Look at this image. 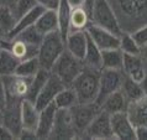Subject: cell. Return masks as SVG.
<instances>
[{"mask_svg":"<svg viewBox=\"0 0 147 140\" xmlns=\"http://www.w3.org/2000/svg\"><path fill=\"white\" fill-rule=\"evenodd\" d=\"M109 3L122 31L134 32L147 24V0H109Z\"/></svg>","mask_w":147,"mask_h":140,"instance_id":"6da1fadb","label":"cell"},{"mask_svg":"<svg viewBox=\"0 0 147 140\" xmlns=\"http://www.w3.org/2000/svg\"><path fill=\"white\" fill-rule=\"evenodd\" d=\"M99 81H100V71L85 67L83 68L78 77L74 80L72 87L74 88L78 101L80 103L96 102L99 94Z\"/></svg>","mask_w":147,"mask_h":140,"instance_id":"7a4b0ae2","label":"cell"},{"mask_svg":"<svg viewBox=\"0 0 147 140\" xmlns=\"http://www.w3.org/2000/svg\"><path fill=\"white\" fill-rule=\"evenodd\" d=\"M64 51H66V42L59 31L45 35L42 42L40 45L37 56L41 68L51 71L56 61L59 58V56Z\"/></svg>","mask_w":147,"mask_h":140,"instance_id":"3957f363","label":"cell"},{"mask_svg":"<svg viewBox=\"0 0 147 140\" xmlns=\"http://www.w3.org/2000/svg\"><path fill=\"white\" fill-rule=\"evenodd\" d=\"M90 20L94 25L107 29L116 35H121V32H124L109 0H94L90 10Z\"/></svg>","mask_w":147,"mask_h":140,"instance_id":"277c9868","label":"cell"},{"mask_svg":"<svg viewBox=\"0 0 147 140\" xmlns=\"http://www.w3.org/2000/svg\"><path fill=\"white\" fill-rule=\"evenodd\" d=\"M83 61L77 58L76 56H73L72 53H69L66 50L56 61V63L51 69V73L58 77L64 83V86H72L74 80L83 71Z\"/></svg>","mask_w":147,"mask_h":140,"instance_id":"5b68a950","label":"cell"},{"mask_svg":"<svg viewBox=\"0 0 147 140\" xmlns=\"http://www.w3.org/2000/svg\"><path fill=\"white\" fill-rule=\"evenodd\" d=\"M69 110H71L73 125H74V129L77 131V138H83L87 128L93 122V119L98 115V113L101 110V107L96 102H79L74 107H72Z\"/></svg>","mask_w":147,"mask_h":140,"instance_id":"8992f818","label":"cell"},{"mask_svg":"<svg viewBox=\"0 0 147 140\" xmlns=\"http://www.w3.org/2000/svg\"><path fill=\"white\" fill-rule=\"evenodd\" d=\"M124 77L125 75L122 69H101L99 81V94L96 98L98 104H101L108 96L121 88Z\"/></svg>","mask_w":147,"mask_h":140,"instance_id":"52a82bcc","label":"cell"},{"mask_svg":"<svg viewBox=\"0 0 147 140\" xmlns=\"http://www.w3.org/2000/svg\"><path fill=\"white\" fill-rule=\"evenodd\" d=\"M1 83L5 89L6 101H24L27 97L31 78L19 75H10L1 77Z\"/></svg>","mask_w":147,"mask_h":140,"instance_id":"ba28073f","label":"cell"},{"mask_svg":"<svg viewBox=\"0 0 147 140\" xmlns=\"http://www.w3.org/2000/svg\"><path fill=\"white\" fill-rule=\"evenodd\" d=\"M83 138L89 139H115L111 129V119L108 112L101 109L93 119L84 133Z\"/></svg>","mask_w":147,"mask_h":140,"instance_id":"9c48e42d","label":"cell"},{"mask_svg":"<svg viewBox=\"0 0 147 140\" xmlns=\"http://www.w3.org/2000/svg\"><path fill=\"white\" fill-rule=\"evenodd\" d=\"M87 34L94 43L100 48L104 50H111V48H119L120 46V35H116L114 32L103 29L98 25H94L93 22L89 24L87 27Z\"/></svg>","mask_w":147,"mask_h":140,"instance_id":"30bf717a","label":"cell"},{"mask_svg":"<svg viewBox=\"0 0 147 140\" xmlns=\"http://www.w3.org/2000/svg\"><path fill=\"white\" fill-rule=\"evenodd\" d=\"M21 103L22 101H6V104L3 109V125L7 128L15 138H19L22 130Z\"/></svg>","mask_w":147,"mask_h":140,"instance_id":"8fae6325","label":"cell"},{"mask_svg":"<svg viewBox=\"0 0 147 140\" xmlns=\"http://www.w3.org/2000/svg\"><path fill=\"white\" fill-rule=\"evenodd\" d=\"M77 131L73 125L72 115L69 109H57L55 126L50 139H74Z\"/></svg>","mask_w":147,"mask_h":140,"instance_id":"7c38bea8","label":"cell"},{"mask_svg":"<svg viewBox=\"0 0 147 140\" xmlns=\"http://www.w3.org/2000/svg\"><path fill=\"white\" fill-rule=\"evenodd\" d=\"M110 119H111V129L115 139H122V140L136 139V129H135V125L130 120L126 112L110 114Z\"/></svg>","mask_w":147,"mask_h":140,"instance_id":"4fadbf2b","label":"cell"},{"mask_svg":"<svg viewBox=\"0 0 147 140\" xmlns=\"http://www.w3.org/2000/svg\"><path fill=\"white\" fill-rule=\"evenodd\" d=\"M64 87H66V86H64L63 82L57 76H55L53 73H51L46 82V84L43 86V88L41 89V92L38 93L37 98H36L35 105L41 110V109H43L45 107L52 104L56 96L59 93V90Z\"/></svg>","mask_w":147,"mask_h":140,"instance_id":"5bb4252c","label":"cell"},{"mask_svg":"<svg viewBox=\"0 0 147 140\" xmlns=\"http://www.w3.org/2000/svg\"><path fill=\"white\" fill-rule=\"evenodd\" d=\"M122 72L125 76L141 83L147 73V62L141 55H126L124 53Z\"/></svg>","mask_w":147,"mask_h":140,"instance_id":"9a60e30c","label":"cell"},{"mask_svg":"<svg viewBox=\"0 0 147 140\" xmlns=\"http://www.w3.org/2000/svg\"><path fill=\"white\" fill-rule=\"evenodd\" d=\"M3 48H9L19 61H24V60L32 58V57H37L40 47L30 45L19 39L7 40L5 37H3Z\"/></svg>","mask_w":147,"mask_h":140,"instance_id":"2e32d148","label":"cell"},{"mask_svg":"<svg viewBox=\"0 0 147 140\" xmlns=\"http://www.w3.org/2000/svg\"><path fill=\"white\" fill-rule=\"evenodd\" d=\"M56 114H57V107L53 103L40 110L38 125L37 129H36L37 139H50L55 126Z\"/></svg>","mask_w":147,"mask_h":140,"instance_id":"e0dca14e","label":"cell"},{"mask_svg":"<svg viewBox=\"0 0 147 140\" xmlns=\"http://www.w3.org/2000/svg\"><path fill=\"white\" fill-rule=\"evenodd\" d=\"M64 42H66V50L69 53L83 61L88 46L87 31H71L67 35Z\"/></svg>","mask_w":147,"mask_h":140,"instance_id":"ac0fdd59","label":"cell"},{"mask_svg":"<svg viewBox=\"0 0 147 140\" xmlns=\"http://www.w3.org/2000/svg\"><path fill=\"white\" fill-rule=\"evenodd\" d=\"M127 113L130 120L136 126H147V96L129 103Z\"/></svg>","mask_w":147,"mask_h":140,"instance_id":"d6986e66","label":"cell"},{"mask_svg":"<svg viewBox=\"0 0 147 140\" xmlns=\"http://www.w3.org/2000/svg\"><path fill=\"white\" fill-rule=\"evenodd\" d=\"M40 119V109L34 102L24 99L21 103V124L22 129L36 131Z\"/></svg>","mask_w":147,"mask_h":140,"instance_id":"ffe728a7","label":"cell"},{"mask_svg":"<svg viewBox=\"0 0 147 140\" xmlns=\"http://www.w3.org/2000/svg\"><path fill=\"white\" fill-rule=\"evenodd\" d=\"M100 107H101V109L108 112L109 114L126 112L129 107V101L125 97V94L122 93V90L119 89L105 98V101L101 103Z\"/></svg>","mask_w":147,"mask_h":140,"instance_id":"44dd1931","label":"cell"},{"mask_svg":"<svg viewBox=\"0 0 147 140\" xmlns=\"http://www.w3.org/2000/svg\"><path fill=\"white\" fill-rule=\"evenodd\" d=\"M43 11H45L43 7L40 6L38 4H37V5H36L34 9H31L30 11H28V13H26L25 15H22L21 18L18 20V22H16L15 27L13 29V31H11L5 39H7V40L14 39L15 36L19 34V32H21L22 30H25V29L30 27V26H32V25H35L36 21L38 20V18L41 16V14H42Z\"/></svg>","mask_w":147,"mask_h":140,"instance_id":"7402d4cb","label":"cell"},{"mask_svg":"<svg viewBox=\"0 0 147 140\" xmlns=\"http://www.w3.org/2000/svg\"><path fill=\"white\" fill-rule=\"evenodd\" d=\"M35 26L37 30L45 35L52 34V32L59 31L58 30V16H57V11L55 10H45L38 20L36 21Z\"/></svg>","mask_w":147,"mask_h":140,"instance_id":"603a6c76","label":"cell"},{"mask_svg":"<svg viewBox=\"0 0 147 140\" xmlns=\"http://www.w3.org/2000/svg\"><path fill=\"white\" fill-rule=\"evenodd\" d=\"M77 103H79L78 96L72 86H66L61 89L53 101V104L57 107V109H71Z\"/></svg>","mask_w":147,"mask_h":140,"instance_id":"cb8c5ba5","label":"cell"},{"mask_svg":"<svg viewBox=\"0 0 147 140\" xmlns=\"http://www.w3.org/2000/svg\"><path fill=\"white\" fill-rule=\"evenodd\" d=\"M16 22H18V18L14 13V9L0 4V32L3 37H6L13 31Z\"/></svg>","mask_w":147,"mask_h":140,"instance_id":"d4e9b609","label":"cell"},{"mask_svg":"<svg viewBox=\"0 0 147 140\" xmlns=\"http://www.w3.org/2000/svg\"><path fill=\"white\" fill-rule=\"evenodd\" d=\"M101 67L105 69H122L124 62V52L120 48H111V50L101 51ZM101 68V69H103Z\"/></svg>","mask_w":147,"mask_h":140,"instance_id":"484cf974","label":"cell"},{"mask_svg":"<svg viewBox=\"0 0 147 140\" xmlns=\"http://www.w3.org/2000/svg\"><path fill=\"white\" fill-rule=\"evenodd\" d=\"M51 75V71H47L45 68H41L40 71L36 73V75L31 78V83H30V88H28V93H27V97L25 99H28L31 102L36 101L38 93L41 92V89L43 88V86L46 84V82L48 80V77Z\"/></svg>","mask_w":147,"mask_h":140,"instance_id":"4316f807","label":"cell"},{"mask_svg":"<svg viewBox=\"0 0 147 140\" xmlns=\"http://www.w3.org/2000/svg\"><path fill=\"white\" fill-rule=\"evenodd\" d=\"M101 61H103V57H101V50L96 46L93 41L89 39L88 36V46H87V51H85L83 62L85 67L89 68H94V69H99L101 71Z\"/></svg>","mask_w":147,"mask_h":140,"instance_id":"83f0119b","label":"cell"},{"mask_svg":"<svg viewBox=\"0 0 147 140\" xmlns=\"http://www.w3.org/2000/svg\"><path fill=\"white\" fill-rule=\"evenodd\" d=\"M92 22L90 14L85 7L72 9L71 14V31H85Z\"/></svg>","mask_w":147,"mask_h":140,"instance_id":"f1b7e54d","label":"cell"},{"mask_svg":"<svg viewBox=\"0 0 147 140\" xmlns=\"http://www.w3.org/2000/svg\"><path fill=\"white\" fill-rule=\"evenodd\" d=\"M71 14L72 7L69 6L67 0H62L59 4V7L57 9V16H58V30L64 40L71 32Z\"/></svg>","mask_w":147,"mask_h":140,"instance_id":"f546056e","label":"cell"},{"mask_svg":"<svg viewBox=\"0 0 147 140\" xmlns=\"http://www.w3.org/2000/svg\"><path fill=\"white\" fill-rule=\"evenodd\" d=\"M20 61L13 55L9 48H3L0 52V76L15 75Z\"/></svg>","mask_w":147,"mask_h":140,"instance_id":"4dcf8cb0","label":"cell"},{"mask_svg":"<svg viewBox=\"0 0 147 140\" xmlns=\"http://www.w3.org/2000/svg\"><path fill=\"white\" fill-rule=\"evenodd\" d=\"M120 89L122 90V93L125 94V97L127 98L129 103L135 102L142 97H145V92H144V88H142L141 83L131 80V78L127 76L124 77V81H122Z\"/></svg>","mask_w":147,"mask_h":140,"instance_id":"1f68e13d","label":"cell"},{"mask_svg":"<svg viewBox=\"0 0 147 140\" xmlns=\"http://www.w3.org/2000/svg\"><path fill=\"white\" fill-rule=\"evenodd\" d=\"M40 69H41V65H40L38 57H32V58H28V60L20 61L18 69H16V75L32 78Z\"/></svg>","mask_w":147,"mask_h":140,"instance_id":"d6a6232c","label":"cell"},{"mask_svg":"<svg viewBox=\"0 0 147 140\" xmlns=\"http://www.w3.org/2000/svg\"><path fill=\"white\" fill-rule=\"evenodd\" d=\"M119 48L126 55H141V47L135 41L131 32H121Z\"/></svg>","mask_w":147,"mask_h":140,"instance_id":"836d02e7","label":"cell"},{"mask_svg":"<svg viewBox=\"0 0 147 140\" xmlns=\"http://www.w3.org/2000/svg\"><path fill=\"white\" fill-rule=\"evenodd\" d=\"M43 37L45 36L37 30V27H36L35 25H32L30 27L25 29V30H22L21 32H19L14 39H19V40L25 41V42L30 43V45H34V46L40 47V45H41V42H42Z\"/></svg>","mask_w":147,"mask_h":140,"instance_id":"e575fe53","label":"cell"},{"mask_svg":"<svg viewBox=\"0 0 147 140\" xmlns=\"http://www.w3.org/2000/svg\"><path fill=\"white\" fill-rule=\"evenodd\" d=\"M36 5H37L36 0H16L15 6H14V13L16 15V18H18V20L22 15L28 13L31 9H34Z\"/></svg>","mask_w":147,"mask_h":140,"instance_id":"d590c367","label":"cell"},{"mask_svg":"<svg viewBox=\"0 0 147 140\" xmlns=\"http://www.w3.org/2000/svg\"><path fill=\"white\" fill-rule=\"evenodd\" d=\"M135 41L137 42V45L140 47H144L147 45V24L140 26L138 29H136L134 32H131Z\"/></svg>","mask_w":147,"mask_h":140,"instance_id":"8d00e7d4","label":"cell"},{"mask_svg":"<svg viewBox=\"0 0 147 140\" xmlns=\"http://www.w3.org/2000/svg\"><path fill=\"white\" fill-rule=\"evenodd\" d=\"M40 6H42L45 10H55L59 7V4L62 0H36Z\"/></svg>","mask_w":147,"mask_h":140,"instance_id":"74e56055","label":"cell"},{"mask_svg":"<svg viewBox=\"0 0 147 140\" xmlns=\"http://www.w3.org/2000/svg\"><path fill=\"white\" fill-rule=\"evenodd\" d=\"M0 139H16V138L7 128H5L4 125H0Z\"/></svg>","mask_w":147,"mask_h":140,"instance_id":"f35d334b","label":"cell"},{"mask_svg":"<svg viewBox=\"0 0 147 140\" xmlns=\"http://www.w3.org/2000/svg\"><path fill=\"white\" fill-rule=\"evenodd\" d=\"M136 139H147V126H136Z\"/></svg>","mask_w":147,"mask_h":140,"instance_id":"ab89813d","label":"cell"},{"mask_svg":"<svg viewBox=\"0 0 147 140\" xmlns=\"http://www.w3.org/2000/svg\"><path fill=\"white\" fill-rule=\"evenodd\" d=\"M6 104V94H5V89L1 83V78H0V109H4V107Z\"/></svg>","mask_w":147,"mask_h":140,"instance_id":"60d3db41","label":"cell"},{"mask_svg":"<svg viewBox=\"0 0 147 140\" xmlns=\"http://www.w3.org/2000/svg\"><path fill=\"white\" fill-rule=\"evenodd\" d=\"M67 3L69 4V6L72 9L76 7H85V0H67Z\"/></svg>","mask_w":147,"mask_h":140,"instance_id":"b9f144b4","label":"cell"},{"mask_svg":"<svg viewBox=\"0 0 147 140\" xmlns=\"http://www.w3.org/2000/svg\"><path fill=\"white\" fill-rule=\"evenodd\" d=\"M93 4H94V0H85V9L89 11V14H90V10H92Z\"/></svg>","mask_w":147,"mask_h":140,"instance_id":"7bdbcfd3","label":"cell"},{"mask_svg":"<svg viewBox=\"0 0 147 140\" xmlns=\"http://www.w3.org/2000/svg\"><path fill=\"white\" fill-rule=\"evenodd\" d=\"M141 86H142V88H144V92H145V96H147V73H146V76L144 78V81L141 82Z\"/></svg>","mask_w":147,"mask_h":140,"instance_id":"ee69618b","label":"cell"},{"mask_svg":"<svg viewBox=\"0 0 147 140\" xmlns=\"http://www.w3.org/2000/svg\"><path fill=\"white\" fill-rule=\"evenodd\" d=\"M141 56L144 57V60L147 62V45L144 47H141Z\"/></svg>","mask_w":147,"mask_h":140,"instance_id":"f6af8a7d","label":"cell"},{"mask_svg":"<svg viewBox=\"0 0 147 140\" xmlns=\"http://www.w3.org/2000/svg\"><path fill=\"white\" fill-rule=\"evenodd\" d=\"M1 50H3V36L0 35V52H1Z\"/></svg>","mask_w":147,"mask_h":140,"instance_id":"bcb514c9","label":"cell"},{"mask_svg":"<svg viewBox=\"0 0 147 140\" xmlns=\"http://www.w3.org/2000/svg\"><path fill=\"white\" fill-rule=\"evenodd\" d=\"M0 35H1V32H0Z\"/></svg>","mask_w":147,"mask_h":140,"instance_id":"7dc6e473","label":"cell"},{"mask_svg":"<svg viewBox=\"0 0 147 140\" xmlns=\"http://www.w3.org/2000/svg\"><path fill=\"white\" fill-rule=\"evenodd\" d=\"M0 78H1V76H0Z\"/></svg>","mask_w":147,"mask_h":140,"instance_id":"c3c4849f","label":"cell"}]
</instances>
